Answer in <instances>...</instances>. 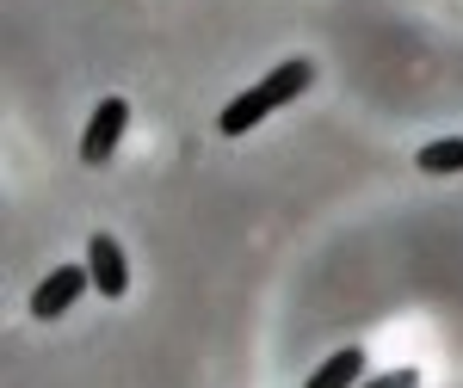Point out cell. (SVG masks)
I'll use <instances>...</instances> for the list:
<instances>
[{
  "label": "cell",
  "instance_id": "1",
  "mask_svg": "<svg viewBox=\"0 0 463 388\" xmlns=\"http://www.w3.org/2000/svg\"><path fill=\"white\" fill-rule=\"evenodd\" d=\"M309 80H316V69H309V62H285V69H272L266 80H260V87H248L235 106L216 117V130H222V136H248L253 124H266V117H272L279 106L303 99V93H309Z\"/></svg>",
  "mask_w": 463,
  "mask_h": 388
},
{
  "label": "cell",
  "instance_id": "2",
  "mask_svg": "<svg viewBox=\"0 0 463 388\" xmlns=\"http://www.w3.org/2000/svg\"><path fill=\"white\" fill-rule=\"evenodd\" d=\"M124 130H130V99H99V111L87 117V136H80V161L106 167L111 148L124 142Z\"/></svg>",
  "mask_w": 463,
  "mask_h": 388
},
{
  "label": "cell",
  "instance_id": "3",
  "mask_svg": "<svg viewBox=\"0 0 463 388\" xmlns=\"http://www.w3.org/2000/svg\"><path fill=\"white\" fill-rule=\"evenodd\" d=\"M87 290H93V272H87V265H56V272H50V278L32 290V315H37V320L69 315L74 296H87Z\"/></svg>",
  "mask_w": 463,
  "mask_h": 388
},
{
  "label": "cell",
  "instance_id": "4",
  "mask_svg": "<svg viewBox=\"0 0 463 388\" xmlns=\"http://www.w3.org/2000/svg\"><path fill=\"white\" fill-rule=\"evenodd\" d=\"M87 272H93V290L111 296V302L130 290V259H124V247H118L111 235H93V241H87Z\"/></svg>",
  "mask_w": 463,
  "mask_h": 388
},
{
  "label": "cell",
  "instance_id": "5",
  "mask_svg": "<svg viewBox=\"0 0 463 388\" xmlns=\"http://www.w3.org/2000/svg\"><path fill=\"white\" fill-rule=\"evenodd\" d=\"M358 383H364V346H340L303 388H358Z\"/></svg>",
  "mask_w": 463,
  "mask_h": 388
},
{
  "label": "cell",
  "instance_id": "6",
  "mask_svg": "<svg viewBox=\"0 0 463 388\" xmlns=\"http://www.w3.org/2000/svg\"><path fill=\"white\" fill-rule=\"evenodd\" d=\"M414 167H420V173H432V179L463 173V142H458V136H439V142H427V148L414 154Z\"/></svg>",
  "mask_w": 463,
  "mask_h": 388
},
{
  "label": "cell",
  "instance_id": "7",
  "mask_svg": "<svg viewBox=\"0 0 463 388\" xmlns=\"http://www.w3.org/2000/svg\"><path fill=\"white\" fill-rule=\"evenodd\" d=\"M358 388H420V376L414 370H383V376H364Z\"/></svg>",
  "mask_w": 463,
  "mask_h": 388
}]
</instances>
